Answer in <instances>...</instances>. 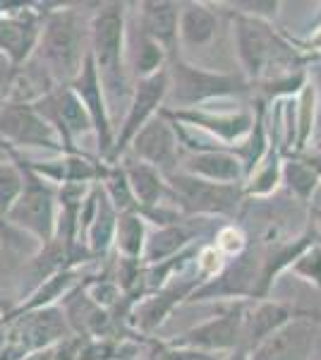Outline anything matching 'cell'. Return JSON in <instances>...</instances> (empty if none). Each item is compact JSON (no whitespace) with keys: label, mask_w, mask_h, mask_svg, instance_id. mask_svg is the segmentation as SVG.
Wrapping results in <instances>:
<instances>
[{"label":"cell","mask_w":321,"mask_h":360,"mask_svg":"<svg viewBox=\"0 0 321 360\" xmlns=\"http://www.w3.org/2000/svg\"><path fill=\"white\" fill-rule=\"evenodd\" d=\"M295 315L297 307L281 303V300H252V305L247 307V317H244L242 348L249 353L273 332H278L283 324H288Z\"/></svg>","instance_id":"cell-22"},{"label":"cell","mask_w":321,"mask_h":360,"mask_svg":"<svg viewBox=\"0 0 321 360\" xmlns=\"http://www.w3.org/2000/svg\"><path fill=\"white\" fill-rule=\"evenodd\" d=\"M89 20L77 5H53L44 13L41 37L32 60L53 86H65L79 75L89 56Z\"/></svg>","instance_id":"cell-2"},{"label":"cell","mask_w":321,"mask_h":360,"mask_svg":"<svg viewBox=\"0 0 321 360\" xmlns=\"http://www.w3.org/2000/svg\"><path fill=\"white\" fill-rule=\"evenodd\" d=\"M168 202L183 217H235L244 200L242 183H211L185 171H173L166 176Z\"/></svg>","instance_id":"cell-6"},{"label":"cell","mask_w":321,"mask_h":360,"mask_svg":"<svg viewBox=\"0 0 321 360\" xmlns=\"http://www.w3.org/2000/svg\"><path fill=\"white\" fill-rule=\"evenodd\" d=\"M118 164L125 171V178L130 183L139 212H149V209L168 202V183L161 171H156L154 166L144 164V161L132 159L130 154L122 156Z\"/></svg>","instance_id":"cell-23"},{"label":"cell","mask_w":321,"mask_h":360,"mask_svg":"<svg viewBox=\"0 0 321 360\" xmlns=\"http://www.w3.org/2000/svg\"><path fill=\"white\" fill-rule=\"evenodd\" d=\"M202 281L204 278L199 271H197V264L192 262L190 266H185L180 274H175L161 291L139 298L137 303L130 307V312H127V324L142 336H151L168 317H171V312L175 307L188 303L192 291H195Z\"/></svg>","instance_id":"cell-8"},{"label":"cell","mask_w":321,"mask_h":360,"mask_svg":"<svg viewBox=\"0 0 321 360\" xmlns=\"http://www.w3.org/2000/svg\"><path fill=\"white\" fill-rule=\"evenodd\" d=\"M166 65H168L166 51L156 41H151L149 37H144L137 27H134V34L127 27V68H130L132 82L147 79Z\"/></svg>","instance_id":"cell-28"},{"label":"cell","mask_w":321,"mask_h":360,"mask_svg":"<svg viewBox=\"0 0 321 360\" xmlns=\"http://www.w3.org/2000/svg\"><path fill=\"white\" fill-rule=\"evenodd\" d=\"M309 58H319V60H321V53H317V56H309Z\"/></svg>","instance_id":"cell-43"},{"label":"cell","mask_w":321,"mask_h":360,"mask_svg":"<svg viewBox=\"0 0 321 360\" xmlns=\"http://www.w3.org/2000/svg\"><path fill=\"white\" fill-rule=\"evenodd\" d=\"M137 29L156 41L168 53V60L178 56V17L180 5L168 0H144L134 5Z\"/></svg>","instance_id":"cell-19"},{"label":"cell","mask_w":321,"mask_h":360,"mask_svg":"<svg viewBox=\"0 0 321 360\" xmlns=\"http://www.w3.org/2000/svg\"><path fill=\"white\" fill-rule=\"evenodd\" d=\"M218 17L209 3H183L178 17V44L202 49L216 39Z\"/></svg>","instance_id":"cell-25"},{"label":"cell","mask_w":321,"mask_h":360,"mask_svg":"<svg viewBox=\"0 0 321 360\" xmlns=\"http://www.w3.org/2000/svg\"><path fill=\"white\" fill-rule=\"evenodd\" d=\"M290 271H293L295 276H300L302 281H309L317 288H321V240L309 245L305 252L290 264Z\"/></svg>","instance_id":"cell-34"},{"label":"cell","mask_w":321,"mask_h":360,"mask_svg":"<svg viewBox=\"0 0 321 360\" xmlns=\"http://www.w3.org/2000/svg\"><path fill=\"white\" fill-rule=\"evenodd\" d=\"M166 96H168V70L166 68L159 70V72L151 75L147 79L134 82L125 118H122L120 127L115 130L113 149H110L108 159L103 161V164H118L122 156H125L134 135L166 106Z\"/></svg>","instance_id":"cell-9"},{"label":"cell","mask_w":321,"mask_h":360,"mask_svg":"<svg viewBox=\"0 0 321 360\" xmlns=\"http://www.w3.org/2000/svg\"><path fill=\"white\" fill-rule=\"evenodd\" d=\"M22 185H25L22 168L10 156L0 159V217L3 219L10 212V207L17 202V197H20Z\"/></svg>","instance_id":"cell-33"},{"label":"cell","mask_w":321,"mask_h":360,"mask_svg":"<svg viewBox=\"0 0 321 360\" xmlns=\"http://www.w3.org/2000/svg\"><path fill=\"white\" fill-rule=\"evenodd\" d=\"M166 118L175 120L199 130L202 135L218 142L221 147L230 149L240 147L244 139L249 137L254 127V113L252 111H211V108H185V111H173V108H161Z\"/></svg>","instance_id":"cell-13"},{"label":"cell","mask_w":321,"mask_h":360,"mask_svg":"<svg viewBox=\"0 0 321 360\" xmlns=\"http://www.w3.org/2000/svg\"><path fill=\"white\" fill-rule=\"evenodd\" d=\"M281 166H283V154H281V149H278V144L271 142V147H268L264 159L259 161V166L244 178V183H242L244 197L271 195L273 190L278 188V183H281Z\"/></svg>","instance_id":"cell-30"},{"label":"cell","mask_w":321,"mask_h":360,"mask_svg":"<svg viewBox=\"0 0 321 360\" xmlns=\"http://www.w3.org/2000/svg\"><path fill=\"white\" fill-rule=\"evenodd\" d=\"M178 171H185L190 176L204 180H211V183H228V185L244 183L242 161L230 149H209V152L183 154Z\"/></svg>","instance_id":"cell-21"},{"label":"cell","mask_w":321,"mask_h":360,"mask_svg":"<svg viewBox=\"0 0 321 360\" xmlns=\"http://www.w3.org/2000/svg\"><path fill=\"white\" fill-rule=\"evenodd\" d=\"M89 56L113 118L115 103H130L134 86L127 68V3L96 5L89 20Z\"/></svg>","instance_id":"cell-3"},{"label":"cell","mask_w":321,"mask_h":360,"mask_svg":"<svg viewBox=\"0 0 321 360\" xmlns=\"http://www.w3.org/2000/svg\"><path fill=\"white\" fill-rule=\"evenodd\" d=\"M32 106L37 108V113L41 118L58 132L63 147H65V154H77L79 149H77V144H74V139L94 132L89 113L81 106L79 96L74 94L70 84L51 89L48 94L37 98Z\"/></svg>","instance_id":"cell-12"},{"label":"cell","mask_w":321,"mask_h":360,"mask_svg":"<svg viewBox=\"0 0 321 360\" xmlns=\"http://www.w3.org/2000/svg\"><path fill=\"white\" fill-rule=\"evenodd\" d=\"M307 79H309V84L314 86V91H317V98H321V60L319 58H309Z\"/></svg>","instance_id":"cell-38"},{"label":"cell","mask_w":321,"mask_h":360,"mask_svg":"<svg viewBox=\"0 0 321 360\" xmlns=\"http://www.w3.org/2000/svg\"><path fill=\"white\" fill-rule=\"evenodd\" d=\"M168 96L166 106L173 111L185 108H204L216 98L242 96L249 91V82L242 75L216 72L199 65H192L183 56H175L168 60Z\"/></svg>","instance_id":"cell-4"},{"label":"cell","mask_w":321,"mask_h":360,"mask_svg":"<svg viewBox=\"0 0 321 360\" xmlns=\"http://www.w3.org/2000/svg\"><path fill=\"white\" fill-rule=\"evenodd\" d=\"M228 8H232V13L259 17V20L271 22V17H276L281 3H228Z\"/></svg>","instance_id":"cell-36"},{"label":"cell","mask_w":321,"mask_h":360,"mask_svg":"<svg viewBox=\"0 0 321 360\" xmlns=\"http://www.w3.org/2000/svg\"><path fill=\"white\" fill-rule=\"evenodd\" d=\"M84 281V274L79 271V266H67V269H60L58 274L48 276L44 283H39L32 293L22 300L15 310H10V315H22V312H32V310H44V307H53L60 305V300L77 288L79 283Z\"/></svg>","instance_id":"cell-26"},{"label":"cell","mask_w":321,"mask_h":360,"mask_svg":"<svg viewBox=\"0 0 321 360\" xmlns=\"http://www.w3.org/2000/svg\"><path fill=\"white\" fill-rule=\"evenodd\" d=\"M317 240H321V236L312 224L302 231V236L293 238V240H281L273 248L261 250V266H259V281H256V288H254V300H264L268 291H271L276 276L281 274V271L290 269V264Z\"/></svg>","instance_id":"cell-20"},{"label":"cell","mask_w":321,"mask_h":360,"mask_svg":"<svg viewBox=\"0 0 321 360\" xmlns=\"http://www.w3.org/2000/svg\"><path fill=\"white\" fill-rule=\"evenodd\" d=\"M98 185H101L103 195L108 197V202L113 205V209L118 214L139 212L137 202H134V195L130 190V183H127L125 171H122L120 164H103V173H101Z\"/></svg>","instance_id":"cell-32"},{"label":"cell","mask_w":321,"mask_h":360,"mask_svg":"<svg viewBox=\"0 0 321 360\" xmlns=\"http://www.w3.org/2000/svg\"><path fill=\"white\" fill-rule=\"evenodd\" d=\"M195 236H197L195 229H192L185 219L178 224L156 226L154 231L147 233V245H144V252H142V264L151 266V264L166 262V259H173L175 255H180L188 248H192Z\"/></svg>","instance_id":"cell-24"},{"label":"cell","mask_w":321,"mask_h":360,"mask_svg":"<svg viewBox=\"0 0 321 360\" xmlns=\"http://www.w3.org/2000/svg\"><path fill=\"white\" fill-rule=\"evenodd\" d=\"M118 217L113 205L108 202V197L103 195L101 185H98V202H96V212L91 217L89 226H86L84 236H81V245L89 250V255L94 259L106 257L113 248L115 240V226H118Z\"/></svg>","instance_id":"cell-27"},{"label":"cell","mask_w":321,"mask_h":360,"mask_svg":"<svg viewBox=\"0 0 321 360\" xmlns=\"http://www.w3.org/2000/svg\"><path fill=\"white\" fill-rule=\"evenodd\" d=\"M261 248H247L242 255L228 259L223 269L202 281L192 291L188 303L204 300H254V288L259 281Z\"/></svg>","instance_id":"cell-10"},{"label":"cell","mask_w":321,"mask_h":360,"mask_svg":"<svg viewBox=\"0 0 321 360\" xmlns=\"http://www.w3.org/2000/svg\"><path fill=\"white\" fill-rule=\"evenodd\" d=\"M8 156L22 168L25 185L17 202L5 214V221L13 226L15 231L32 238L41 248L53 240L55 236V217H58V185L51 180L41 178L32 168L25 164V156L8 147Z\"/></svg>","instance_id":"cell-5"},{"label":"cell","mask_w":321,"mask_h":360,"mask_svg":"<svg viewBox=\"0 0 321 360\" xmlns=\"http://www.w3.org/2000/svg\"><path fill=\"white\" fill-rule=\"evenodd\" d=\"M312 217H314V229H317L321 236V209H312Z\"/></svg>","instance_id":"cell-42"},{"label":"cell","mask_w":321,"mask_h":360,"mask_svg":"<svg viewBox=\"0 0 321 360\" xmlns=\"http://www.w3.org/2000/svg\"><path fill=\"white\" fill-rule=\"evenodd\" d=\"M214 248L218 250L225 259H232L247 250V238H244V233L237 226H223V229L216 233Z\"/></svg>","instance_id":"cell-35"},{"label":"cell","mask_w":321,"mask_h":360,"mask_svg":"<svg viewBox=\"0 0 321 360\" xmlns=\"http://www.w3.org/2000/svg\"><path fill=\"white\" fill-rule=\"evenodd\" d=\"M44 13L34 3H13L0 15V53L10 58L15 68H22L34 56L44 25Z\"/></svg>","instance_id":"cell-14"},{"label":"cell","mask_w":321,"mask_h":360,"mask_svg":"<svg viewBox=\"0 0 321 360\" xmlns=\"http://www.w3.org/2000/svg\"><path fill=\"white\" fill-rule=\"evenodd\" d=\"M60 310L67 319V327L74 336L84 341H98V339H118V324L113 315L103 307H98L89 298L84 288V281L77 288H72L65 298L60 300Z\"/></svg>","instance_id":"cell-18"},{"label":"cell","mask_w":321,"mask_h":360,"mask_svg":"<svg viewBox=\"0 0 321 360\" xmlns=\"http://www.w3.org/2000/svg\"><path fill=\"white\" fill-rule=\"evenodd\" d=\"M70 86H72V91L79 96V101H81V106L86 108V113H89L91 125H94V137L98 144V156L106 161L110 149H113L115 127H113V118H110V111H108L106 94H103L101 82H98V75H96L91 56H86L79 75L70 82Z\"/></svg>","instance_id":"cell-17"},{"label":"cell","mask_w":321,"mask_h":360,"mask_svg":"<svg viewBox=\"0 0 321 360\" xmlns=\"http://www.w3.org/2000/svg\"><path fill=\"white\" fill-rule=\"evenodd\" d=\"M223 360H249V353L244 348H235L232 353H228Z\"/></svg>","instance_id":"cell-40"},{"label":"cell","mask_w":321,"mask_h":360,"mask_svg":"<svg viewBox=\"0 0 321 360\" xmlns=\"http://www.w3.org/2000/svg\"><path fill=\"white\" fill-rule=\"evenodd\" d=\"M302 315L309 317V319H312V322L321 324V310H302Z\"/></svg>","instance_id":"cell-41"},{"label":"cell","mask_w":321,"mask_h":360,"mask_svg":"<svg viewBox=\"0 0 321 360\" xmlns=\"http://www.w3.org/2000/svg\"><path fill=\"white\" fill-rule=\"evenodd\" d=\"M249 300H228V303L209 317L207 322L197 324L166 344L173 348H188V351L214 353V356H228L235 348H242V329L247 317Z\"/></svg>","instance_id":"cell-7"},{"label":"cell","mask_w":321,"mask_h":360,"mask_svg":"<svg viewBox=\"0 0 321 360\" xmlns=\"http://www.w3.org/2000/svg\"><path fill=\"white\" fill-rule=\"evenodd\" d=\"M317 332L319 324L297 307V315L288 324L249 351V360H309L317 346Z\"/></svg>","instance_id":"cell-16"},{"label":"cell","mask_w":321,"mask_h":360,"mask_svg":"<svg viewBox=\"0 0 321 360\" xmlns=\"http://www.w3.org/2000/svg\"><path fill=\"white\" fill-rule=\"evenodd\" d=\"M230 20L235 53L249 84H271L305 70L309 53H302L271 22L232 10Z\"/></svg>","instance_id":"cell-1"},{"label":"cell","mask_w":321,"mask_h":360,"mask_svg":"<svg viewBox=\"0 0 321 360\" xmlns=\"http://www.w3.org/2000/svg\"><path fill=\"white\" fill-rule=\"evenodd\" d=\"M149 224L139 212H127L118 217V226H115V240L113 248L118 257L125 259H139L142 262V252L147 245Z\"/></svg>","instance_id":"cell-29"},{"label":"cell","mask_w":321,"mask_h":360,"mask_svg":"<svg viewBox=\"0 0 321 360\" xmlns=\"http://www.w3.org/2000/svg\"><path fill=\"white\" fill-rule=\"evenodd\" d=\"M15 72H17V68L10 63V58H5L3 53H0V103L8 98V91H10L13 79H15Z\"/></svg>","instance_id":"cell-37"},{"label":"cell","mask_w":321,"mask_h":360,"mask_svg":"<svg viewBox=\"0 0 321 360\" xmlns=\"http://www.w3.org/2000/svg\"><path fill=\"white\" fill-rule=\"evenodd\" d=\"M0 139L15 152L34 147L53 154H65L58 132L41 118L32 103H0Z\"/></svg>","instance_id":"cell-11"},{"label":"cell","mask_w":321,"mask_h":360,"mask_svg":"<svg viewBox=\"0 0 321 360\" xmlns=\"http://www.w3.org/2000/svg\"><path fill=\"white\" fill-rule=\"evenodd\" d=\"M132 159L144 161V164L154 166L156 171H161L163 176L178 171L180 159H183V147L175 135V127L171 120L166 118L161 111L149 120L142 130L134 135V139L127 147V152Z\"/></svg>","instance_id":"cell-15"},{"label":"cell","mask_w":321,"mask_h":360,"mask_svg":"<svg viewBox=\"0 0 321 360\" xmlns=\"http://www.w3.org/2000/svg\"><path fill=\"white\" fill-rule=\"evenodd\" d=\"M281 183H285L290 195H295L297 200L305 202V205L312 202V197L319 188L317 173H314V168L309 166L302 156H288V159H283Z\"/></svg>","instance_id":"cell-31"},{"label":"cell","mask_w":321,"mask_h":360,"mask_svg":"<svg viewBox=\"0 0 321 360\" xmlns=\"http://www.w3.org/2000/svg\"><path fill=\"white\" fill-rule=\"evenodd\" d=\"M302 159H305L307 164L314 168V173H317L319 183H321V147H319V149H314V152L305 154V156H302Z\"/></svg>","instance_id":"cell-39"}]
</instances>
